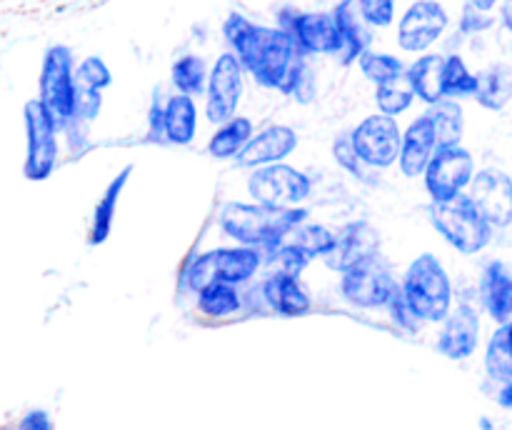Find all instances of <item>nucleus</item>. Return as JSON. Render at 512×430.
<instances>
[{"label": "nucleus", "mask_w": 512, "mask_h": 430, "mask_svg": "<svg viewBox=\"0 0 512 430\" xmlns=\"http://www.w3.org/2000/svg\"><path fill=\"white\" fill-rule=\"evenodd\" d=\"M290 238V243L298 245L308 258H325L335 245V233L325 225H298Z\"/></svg>", "instance_id": "c9c22d12"}, {"label": "nucleus", "mask_w": 512, "mask_h": 430, "mask_svg": "<svg viewBox=\"0 0 512 430\" xmlns=\"http://www.w3.org/2000/svg\"><path fill=\"white\" fill-rule=\"evenodd\" d=\"M358 68L360 73L375 85H383L388 83V80H395L400 78V75H405L403 60L395 58V55L390 53H383V50H370V48L358 58Z\"/></svg>", "instance_id": "473e14b6"}, {"label": "nucleus", "mask_w": 512, "mask_h": 430, "mask_svg": "<svg viewBox=\"0 0 512 430\" xmlns=\"http://www.w3.org/2000/svg\"><path fill=\"white\" fill-rule=\"evenodd\" d=\"M495 3H498V0H470V8L480 10V13H488V10L495 8Z\"/></svg>", "instance_id": "c03bdc74"}, {"label": "nucleus", "mask_w": 512, "mask_h": 430, "mask_svg": "<svg viewBox=\"0 0 512 430\" xmlns=\"http://www.w3.org/2000/svg\"><path fill=\"white\" fill-rule=\"evenodd\" d=\"M263 295L275 313L288 315V318H298V315H305L310 310L308 293L300 285V280L290 278V275H270L263 285Z\"/></svg>", "instance_id": "393cba45"}, {"label": "nucleus", "mask_w": 512, "mask_h": 430, "mask_svg": "<svg viewBox=\"0 0 512 430\" xmlns=\"http://www.w3.org/2000/svg\"><path fill=\"white\" fill-rule=\"evenodd\" d=\"M198 308L200 313L210 315V318H225V315H233L240 310V293L235 290V285H208L198 293Z\"/></svg>", "instance_id": "72a5a7b5"}, {"label": "nucleus", "mask_w": 512, "mask_h": 430, "mask_svg": "<svg viewBox=\"0 0 512 430\" xmlns=\"http://www.w3.org/2000/svg\"><path fill=\"white\" fill-rule=\"evenodd\" d=\"M310 258L293 243H280L273 248V268L275 273L290 275V278H300L305 268H308Z\"/></svg>", "instance_id": "e433bc0d"}, {"label": "nucleus", "mask_w": 512, "mask_h": 430, "mask_svg": "<svg viewBox=\"0 0 512 430\" xmlns=\"http://www.w3.org/2000/svg\"><path fill=\"white\" fill-rule=\"evenodd\" d=\"M280 28L295 40L303 55H338L343 50L333 13H288L280 18Z\"/></svg>", "instance_id": "2eb2a0df"}, {"label": "nucleus", "mask_w": 512, "mask_h": 430, "mask_svg": "<svg viewBox=\"0 0 512 430\" xmlns=\"http://www.w3.org/2000/svg\"><path fill=\"white\" fill-rule=\"evenodd\" d=\"M255 135V125L250 118L243 115H235V118L225 120L218 125V130L213 133L208 143V153L218 160H230L238 158L240 150L248 145V140Z\"/></svg>", "instance_id": "cd10ccee"}, {"label": "nucleus", "mask_w": 512, "mask_h": 430, "mask_svg": "<svg viewBox=\"0 0 512 430\" xmlns=\"http://www.w3.org/2000/svg\"><path fill=\"white\" fill-rule=\"evenodd\" d=\"M425 115H428L430 125H433L438 148H453V145H460L465 133V115L458 100H438L435 105H430V110Z\"/></svg>", "instance_id": "bb28decb"}, {"label": "nucleus", "mask_w": 512, "mask_h": 430, "mask_svg": "<svg viewBox=\"0 0 512 430\" xmlns=\"http://www.w3.org/2000/svg\"><path fill=\"white\" fill-rule=\"evenodd\" d=\"M395 288H398V280L393 278L388 265L378 255L353 265L340 278V290H343L345 300L358 308H383L388 305Z\"/></svg>", "instance_id": "f8f14e48"}, {"label": "nucleus", "mask_w": 512, "mask_h": 430, "mask_svg": "<svg viewBox=\"0 0 512 430\" xmlns=\"http://www.w3.org/2000/svg\"><path fill=\"white\" fill-rule=\"evenodd\" d=\"M260 268V250L235 245V248H215L190 260L185 270V283L193 293L215 283L240 285L253 278Z\"/></svg>", "instance_id": "20e7f679"}, {"label": "nucleus", "mask_w": 512, "mask_h": 430, "mask_svg": "<svg viewBox=\"0 0 512 430\" xmlns=\"http://www.w3.org/2000/svg\"><path fill=\"white\" fill-rule=\"evenodd\" d=\"M388 308H390V315H393V320L400 325V328H405V330H418L420 320L415 318V313H413V310H410V305L405 303L403 290H400V283H398V288L393 290V295H390Z\"/></svg>", "instance_id": "ea45409f"}, {"label": "nucleus", "mask_w": 512, "mask_h": 430, "mask_svg": "<svg viewBox=\"0 0 512 430\" xmlns=\"http://www.w3.org/2000/svg\"><path fill=\"white\" fill-rule=\"evenodd\" d=\"M430 220L445 238V243L453 245L463 255H478L480 250L488 248L490 238H493V228L485 223V218L475 210L465 193L448 203H433Z\"/></svg>", "instance_id": "39448f33"}, {"label": "nucleus", "mask_w": 512, "mask_h": 430, "mask_svg": "<svg viewBox=\"0 0 512 430\" xmlns=\"http://www.w3.org/2000/svg\"><path fill=\"white\" fill-rule=\"evenodd\" d=\"M333 18L338 25L340 40H343L340 60L353 63L370 48V25L365 23L363 13H360L358 0H340L338 8L333 10Z\"/></svg>", "instance_id": "5701e85b"}, {"label": "nucleus", "mask_w": 512, "mask_h": 430, "mask_svg": "<svg viewBox=\"0 0 512 430\" xmlns=\"http://www.w3.org/2000/svg\"><path fill=\"white\" fill-rule=\"evenodd\" d=\"M113 83V73L98 55H88L73 73V120H95L103 105V90Z\"/></svg>", "instance_id": "dca6fc26"}, {"label": "nucleus", "mask_w": 512, "mask_h": 430, "mask_svg": "<svg viewBox=\"0 0 512 430\" xmlns=\"http://www.w3.org/2000/svg\"><path fill=\"white\" fill-rule=\"evenodd\" d=\"M480 298H483L485 310L498 325H505L512 320V273L505 268V263L493 260L483 270L480 278Z\"/></svg>", "instance_id": "4be33fe9"}, {"label": "nucleus", "mask_w": 512, "mask_h": 430, "mask_svg": "<svg viewBox=\"0 0 512 430\" xmlns=\"http://www.w3.org/2000/svg\"><path fill=\"white\" fill-rule=\"evenodd\" d=\"M450 18L438 0H415L398 20V45L405 53H425L443 38Z\"/></svg>", "instance_id": "4468645a"}, {"label": "nucleus", "mask_w": 512, "mask_h": 430, "mask_svg": "<svg viewBox=\"0 0 512 430\" xmlns=\"http://www.w3.org/2000/svg\"><path fill=\"white\" fill-rule=\"evenodd\" d=\"M308 218L303 208H270L260 203H233L220 210V228L238 240L245 248H278L303 220Z\"/></svg>", "instance_id": "f03ea898"}, {"label": "nucleus", "mask_w": 512, "mask_h": 430, "mask_svg": "<svg viewBox=\"0 0 512 430\" xmlns=\"http://www.w3.org/2000/svg\"><path fill=\"white\" fill-rule=\"evenodd\" d=\"M475 175V158L463 145L438 148L425 168L423 180L433 203H448L468 190Z\"/></svg>", "instance_id": "9d476101"}, {"label": "nucleus", "mask_w": 512, "mask_h": 430, "mask_svg": "<svg viewBox=\"0 0 512 430\" xmlns=\"http://www.w3.org/2000/svg\"><path fill=\"white\" fill-rule=\"evenodd\" d=\"M475 83H478L475 73H470V68L465 65V60L460 55H448L445 58L443 98H470L475 93Z\"/></svg>", "instance_id": "f704fd0d"}, {"label": "nucleus", "mask_w": 512, "mask_h": 430, "mask_svg": "<svg viewBox=\"0 0 512 430\" xmlns=\"http://www.w3.org/2000/svg\"><path fill=\"white\" fill-rule=\"evenodd\" d=\"M73 73L75 58L68 45L48 48L40 68V95L38 100L48 108L55 123L65 125L73 120Z\"/></svg>", "instance_id": "6e6552de"}, {"label": "nucleus", "mask_w": 512, "mask_h": 430, "mask_svg": "<svg viewBox=\"0 0 512 430\" xmlns=\"http://www.w3.org/2000/svg\"><path fill=\"white\" fill-rule=\"evenodd\" d=\"M333 155H335V160H338L340 168L348 170V173L355 175V178H365V173H363L365 165H363V160L358 158V153H355L350 135H343V138L333 145Z\"/></svg>", "instance_id": "58836bf2"}, {"label": "nucleus", "mask_w": 512, "mask_h": 430, "mask_svg": "<svg viewBox=\"0 0 512 430\" xmlns=\"http://www.w3.org/2000/svg\"><path fill=\"white\" fill-rule=\"evenodd\" d=\"M18 430H53V420L45 410H30L18 423Z\"/></svg>", "instance_id": "a19ab883"}, {"label": "nucleus", "mask_w": 512, "mask_h": 430, "mask_svg": "<svg viewBox=\"0 0 512 430\" xmlns=\"http://www.w3.org/2000/svg\"><path fill=\"white\" fill-rule=\"evenodd\" d=\"M465 195L493 230L512 223V178L505 170L485 168L475 173Z\"/></svg>", "instance_id": "ddd939ff"}, {"label": "nucleus", "mask_w": 512, "mask_h": 430, "mask_svg": "<svg viewBox=\"0 0 512 430\" xmlns=\"http://www.w3.org/2000/svg\"><path fill=\"white\" fill-rule=\"evenodd\" d=\"M485 370L500 385L512 380V338L508 325H500L490 338L488 350H485Z\"/></svg>", "instance_id": "c756f323"}, {"label": "nucleus", "mask_w": 512, "mask_h": 430, "mask_svg": "<svg viewBox=\"0 0 512 430\" xmlns=\"http://www.w3.org/2000/svg\"><path fill=\"white\" fill-rule=\"evenodd\" d=\"M130 170L133 168H125L123 173L115 175V180L105 188L103 198H100L98 205H95L93 228H90V243L93 245L105 243V240L110 238V230H113V223H115V210H118L120 193H123V188L128 185Z\"/></svg>", "instance_id": "c85d7f7f"}, {"label": "nucleus", "mask_w": 512, "mask_h": 430, "mask_svg": "<svg viewBox=\"0 0 512 430\" xmlns=\"http://www.w3.org/2000/svg\"><path fill=\"white\" fill-rule=\"evenodd\" d=\"M313 190V180L293 165L275 163L255 168L248 178V193L255 203L270 208H300Z\"/></svg>", "instance_id": "0eeeda50"}, {"label": "nucleus", "mask_w": 512, "mask_h": 430, "mask_svg": "<svg viewBox=\"0 0 512 430\" xmlns=\"http://www.w3.org/2000/svg\"><path fill=\"white\" fill-rule=\"evenodd\" d=\"M400 290L420 323H440L453 308V283L433 253L418 255L408 265Z\"/></svg>", "instance_id": "7ed1b4c3"}, {"label": "nucleus", "mask_w": 512, "mask_h": 430, "mask_svg": "<svg viewBox=\"0 0 512 430\" xmlns=\"http://www.w3.org/2000/svg\"><path fill=\"white\" fill-rule=\"evenodd\" d=\"M375 250H378V235H375V230L368 223H353L345 230H340V233H335V245L323 260L330 270L345 273L353 265L373 258Z\"/></svg>", "instance_id": "6ab92c4d"}, {"label": "nucleus", "mask_w": 512, "mask_h": 430, "mask_svg": "<svg viewBox=\"0 0 512 430\" xmlns=\"http://www.w3.org/2000/svg\"><path fill=\"white\" fill-rule=\"evenodd\" d=\"M443 68L445 55L438 53H423L410 68H405V78H408L415 98L428 105L443 100Z\"/></svg>", "instance_id": "b1692460"}, {"label": "nucleus", "mask_w": 512, "mask_h": 430, "mask_svg": "<svg viewBox=\"0 0 512 430\" xmlns=\"http://www.w3.org/2000/svg\"><path fill=\"white\" fill-rule=\"evenodd\" d=\"M245 93V68L235 53H223L208 70L205 83V115L213 125L235 118Z\"/></svg>", "instance_id": "1a4fd4ad"}, {"label": "nucleus", "mask_w": 512, "mask_h": 430, "mask_svg": "<svg viewBox=\"0 0 512 430\" xmlns=\"http://www.w3.org/2000/svg\"><path fill=\"white\" fill-rule=\"evenodd\" d=\"M160 115V138L173 145L193 143L198 133V105L195 98L183 93H173L165 105H158Z\"/></svg>", "instance_id": "412c9836"}, {"label": "nucleus", "mask_w": 512, "mask_h": 430, "mask_svg": "<svg viewBox=\"0 0 512 430\" xmlns=\"http://www.w3.org/2000/svg\"><path fill=\"white\" fill-rule=\"evenodd\" d=\"M350 140H353L355 153L363 160L365 168H390L398 163L403 130L395 118L373 113L355 125Z\"/></svg>", "instance_id": "9b49d317"}, {"label": "nucleus", "mask_w": 512, "mask_h": 430, "mask_svg": "<svg viewBox=\"0 0 512 430\" xmlns=\"http://www.w3.org/2000/svg\"><path fill=\"white\" fill-rule=\"evenodd\" d=\"M223 33L233 48L230 53H235L240 65L263 88L293 95L308 63L295 40L283 28H268V25L253 23L245 15L233 13L225 20Z\"/></svg>", "instance_id": "f257e3e1"}, {"label": "nucleus", "mask_w": 512, "mask_h": 430, "mask_svg": "<svg viewBox=\"0 0 512 430\" xmlns=\"http://www.w3.org/2000/svg\"><path fill=\"white\" fill-rule=\"evenodd\" d=\"M413 103L415 93L405 75L388 80L383 85H375V105H378V113L388 115V118H398V115L408 113Z\"/></svg>", "instance_id": "7c9ffc66"}, {"label": "nucleus", "mask_w": 512, "mask_h": 430, "mask_svg": "<svg viewBox=\"0 0 512 430\" xmlns=\"http://www.w3.org/2000/svg\"><path fill=\"white\" fill-rule=\"evenodd\" d=\"M498 403L503 405L505 410H512V380L503 383V388H500V393H498Z\"/></svg>", "instance_id": "37998d69"}, {"label": "nucleus", "mask_w": 512, "mask_h": 430, "mask_svg": "<svg viewBox=\"0 0 512 430\" xmlns=\"http://www.w3.org/2000/svg\"><path fill=\"white\" fill-rule=\"evenodd\" d=\"M490 23H493V20L485 18V13H480V10H475V8H468V10H465L463 30H468V33H473V30H483V28H488Z\"/></svg>", "instance_id": "79ce46f5"}, {"label": "nucleus", "mask_w": 512, "mask_h": 430, "mask_svg": "<svg viewBox=\"0 0 512 430\" xmlns=\"http://www.w3.org/2000/svg\"><path fill=\"white\" fill-rule=\"evenodd\" d=\"M435 150H438V143H435L433 125L423 113L408 125V130L403 133V143H400L398 165L405 178H423Z\"/></svg>", "instance_id": "aec40b11"}, {"label": "nucleus", "mask_w": 512, "mask_h": 430, "mask_svg": "<svg viewBox=\"0 0 512 430\" xmlns=\"http://www.w3.org/2000/svg\"><path fill=\"white\" fill-rule=\"evenodd\" d=\"M298 148V133L290 125H270L248 140L238 153L235 163L240 168H265V165L283 163Z\"/></svg>", "instance_id": "a211bd4d"}, {"label": "nucleus", "mask_w": 512, "mask_h": 430, "mask_svg": "<svg viewBox=\"0 0 512 430\" xmlns=\"http://www.w3.org/2000/svg\"><path fill=\"white\" fill-rule=\"evenodd\" d=\"M475 93L473 98L478 100L483 108L488 110H503L512 100V68L510 65H493V68L483 70L475 75Z\"/></svg>", "instance_id": "a878e982"}, {"label": "nucleus", "mask_w": 512, "mask_h": 430, "mask_svg": "<svg viewBox=\"0 0 512 430\" xmlns=\"http://www.w3.org/2000/svg\"><path fill=\"white\" fill-rule=\"evenodd\" d=\"M480 343V315L473 305L460 303L445 315V325L440 330L438 350L450 360H465L478 350Z\"/></svg>", "instance_id": "f3484780"}, {"label": "nucleus", "mask_w": 512, "mask_h": 430, "mask_svg": "<svg viewBox=\"0 0 512 430\" xmlns=\"http://www.w3.org/2000/svg\"><path fill=\"white\" fill-rule=\"evenodd\" d=\"M205 83H208V65L200 55H183L175 60L173 85L178 93L195 98V95L205 93Z\"/></svg>", "instance_id": "2f4dec72"}, {"label": "nucleus", "mask_w": 512, "mask_h": 430, "mask_svg": "<svg viewBox=\"0 0 512 430\" xmlns=\"http://www.w3.org/2000/svg\"><path fill=\"white\" fill-rule=\"evenodd\" d=\"M25 123V163L23 175L33 183L48 180L58 165V128L53 115L48 113L38 98L28 100L23 108Z\"/></svg>", "instance_id": "423d86ee"}, {"label": "nucleus", "mask_w": 512, "mask_h": 430, "mask_svg": "<svg viewBox=\"0 0 512 430\" xmlns=\"http://www.w3.org/2000/svg\"><path fill=\"white\" fill-rule=\"evenodd\" d=\"M358 8L370 28H388L395 20L398 0H358Z\"/></svg>", "instance_id": "4c0bfd02"}]
</instances>
